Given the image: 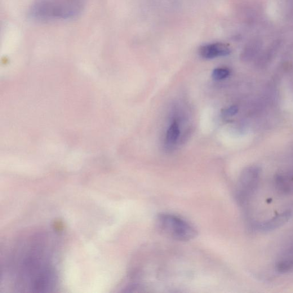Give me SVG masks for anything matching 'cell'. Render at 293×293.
<instances>
[{"label":"cell","instance_id":"obj_1","mask_svg":"<svg viewBox=\"0 0 293 293\" xmlns=\"http://www.w3.org/2000/svg\"><path fill=\"white\" fill-rule=\"evenodd\" d=\"M83 0H40L30 9L32 19L41 21L72 19L81 12Z\"/></svg>","mask_w":293,"mask_h":293},{"label":"cell","instance_id":"obj_2","mask_svg":"<svg viewBox=\"0 0 293 293\" xmlns=\"http://www.w3.org/2000/svg\"><path fill=\"white\" fill-rule=\"evenodd\" d=\"M156 226L160 232L177 241L192 240L198 234L197 229L189 222L169 213L159 214Z\"/></svg>","mask_w":293,"mask_h":293},{"label":"cell","instance_id":"obj_3","mask_svg":"<svg viewBox=\"0 0 293 293\" xmlns=\"http://www.w3.org/2000/svg\"><path fill=\"white\" fill-rule=\"evenodd\" d=\"M260 176L258 167H248L242 172L235 192V198L239 205L245 206L250 201L259 188Z\"/></svg>","mask_w":293,"mask_h":293},{"label":"cell","instance_id":"obj_4","mask_svg":"<svg viewBox=\"0 0 293 293\" xmlns=\"http://www.w3.org/2000/svg\"><path fill=\"white\" fill-rule=\"evenodd\" d=\"M291 216V212L286 210L263 223L252 224L251 227L252 226L253 230H258L260 232H270L285 224L290 219Z\"/></svg>","mask_w":293,"mask_h":293},{"label":"cell","instance_id":"obj_5","mask_svg":"<svg viewBox=\"0 0 293 293\" xmlns=\"http://www.w3.org/2000/svg\"><path fill=\"white\" fill-rule=\"evenodd\" d=\"M230 49L224 43H214L203 46L199 49V54L203 59H212L230 54Z\"/></svg>","mask_w":293,"mask_h":293},{"label":"cell","instance_id":"obj_6","mask_svg":"<svg viewBox=\"0 0 293 293\" xmlns=\"http://www.w3.org/2000/svg\"><path fill=\"white\" fill-rule=\"evenodd\" d=\"M276 269L279 273H286L293 270V243L279 257Z\"/></svg>","mask_w":293,"mask_h":293},{"label":"cell","instance_id":"obj_7","mask_svg":"<svg viewBox=\"0 0 293 293\" xmlns=\"http://www.w3.org/2000/svg\"><path fill=\"white\" fill-rule=\"evenodd\" d=\"M274 188L279 194H291L293 193V179L287 176L278 175L275 180Z\"/></svg>","mask_w":293,"mask_h":293},{"label":"cell","instance_id":"obj_8","mask_svg":"<svg viewBox=\"0 0 293 293\" xmlns=\"http://www.w3.org/2000/svg\"><path fill=\"white\" fill-rule=\"evenodd\" d=\"M180 135V129L178 123L174 121L173 122L167 132L166 142L169 145H174L176 143Z\"/></svg>","mask_w":293,"mask_h":293},{"label":"cell","instance_id":"obj_9","mask_svg":"<svg viewBox=\"0 0 293 293\" xmlns=\"http://www.w3.org/2000/svg\"><path fill=\"white\" fill-rule=\"evenodd\" d=\"M230 74V71L228 68H216L212 73V78L215 81H221V80L227 78Z\"/></svg>","mask_w":293,"mask_h":293},{"label":"cell","instance_id":"obj_10","mask_svg":"<svg viewBox=\"0 0 293 293\" xmlns=\"http://www.w3.org/2000/svg\"><path fill=\"white\" fill-rule=\"evenodd\" d=\"M238 112V106L235 105H233L230 106L228 109H226L225 112V115L226 116L232 117L236 114Z\"/></svg>","mask_w":293,"mask_h":293}]
</instances>
